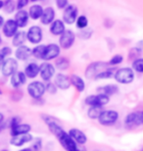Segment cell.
Listing matches in <instances>:
<instances>
[{
  "instance_id": "cell-1",
  "label": "cell",
  "mask_w": 143,
  "mask_h": 151,
  "mask_svg": "<svg viewBox=\"0 0 143 151\" xmlns=\"http://www.w3.org/2000/svg\"><path fill=\"white\" fill-rule=\"evenodd\" d=\"M45 122L47 123V126L49 128L50 132L58 138L60 144L62 145L66 150L69 151H75L78 150V143L73 139V137L69 134V132H66L62 129V127L54 121L53 119H44Z\"/></svg>"
},
{
  "instance_id": "cell-2",
  "label": "cell",
  "mask_w": 143,
  "mask_h": 151,
  "mask_svg": "<svg viewBox=\"0 0 143 151\" xmlns=\"http://www.w3.org/2000/svg\"><path fill=\"white\" fill-rule=\"evenodd\" d=\"M114 77L118 83L121 84H129L134 80V72L133 69L130 68H121L116 72Z\"/></svg>"
},
{
  "instance_id": "cell-3",
  "label": "cell",
  "mask_w": 143,
  "mask_h": 151,
  "mask_svg": "<svg viewBox=\"0 0 143 151\" xmlns=\"http://www.w3.org/2000/svg\"><path fill=\"white\" fill-rule=\"evenodd\" d=\"M119 119V113L115 110H103L98 117L99 123L103 126H112Z\"/></svg>"
},
{
  "instance_id": "cell-4",
  "label": "cell",
  "mask_w": 143,
  "mask_h": 151,
  "mask_svg": "<svg viewBox=\"0 0 143 151\" xmlns=\"http://www.w3.org/2000/svg\"><path fill=\"white\" fill-rule=\"evenodd\" d=\"M109 101H110L109 95H106L104 93H99V94L87 96L86 98V100H84V103L86 105H89V106L103 107V106H105L106 104H108Z\"/></svg>"
},
{
  "instance_id": "cell-5",
  "label": "cell",
  "mask_w": 143,
  "mask_h": 151,
  "mask_svg": "<svg viewBox=\"0 0 143 151\" xmlns=\"http://www.w3.org/2000/svg\"><path fill=\"white\" fill-rule=\"evenodd\" d=\"M46 91V87L41 81H32L28 86V92L32 98H40L44 92Z\"/></svg>"
},
{
  "instance_id": "cell-6",
  "label": "cell",
  "mask_w": 143,
  "mask_h": 151,
  "mask_svg": "<svg viewBox=\"0 0 143 151\" xmlns=\"http://www.w3.org/2000/svg\"><path fill=\"white\" fill-rule=\"evenodd\" d=\"M78 10L75 5H68L64 9L63 13V21L64 23L68 24V25H73L78 19Z\"/></svg>"
},
{
  "instance_id": "cell-7",
  "label": "cell",
  "mask_w": 143,
  "mask_h": 151,
  "mask_svg": "<svg viewBox=\"0 0 143 151\" xmlns=\"http://www.w3.org/2000/svg\"><path fill=\"white\" fill-rule=\"evenodd\" d=\"M108 66H109V63H103V62L91 63L86 71V77L87 78H95L96 76L98 75L100 72L107 69Z\"/></svg>"
},
{
  "instance_id": "cell-8",
  "label": "cell",
  "mask_w": 143,
  "mask_h": 151,
  "mask_svg": "<svg viewBox=\"0 0 143 151\" xmlns=\"http://www.w3.org/2000/svg\"><path fill=\"white\" fill-rule=\"evenodd\" d=\"M18 70V62L14 58H7L2 63L1 71L5 77H10Z\"/></svg>"
},
{
  "instance_id": "cell-9",
  "label": "cell",
  "mask_w": 143,
  "mask_h": 151,
  "mask_svg": "<svg viewBox=\"0 0 143 151\" xmlns=\"http://www.w3.org/2000/svg\"><path fill=\"white\" fill-rule=\"evenodd\" d=\"M75 38V35L74 34V32L65 31L60 35V39H59L60 47H62L63 49H69L74 44Z\"/></svg>"
},
{
  "instance_id": "cell-10",
  "label": "cell",
  "mask_w": 143,
  "mask_h": 151,
  "mask_svg": "<svg viewBox=\"0 0 143 151\" xmlns=\"http://www.w3.org/2000/svg\"><path fill=\"white\" fill-rule=\"evenodd\" d=\"M42 29L37 26L30 27L27 32V38L32 44H37L42 40Z\"/></svg>"
},
{
  "instance_id": "cell-11",
  "label": "cell",
  "mask_w": 143,
  "mask_h": 151,
  "mask_svg": "<svg viewBox=\"0 0 143 151\" xmlns=\"http://www.w3.org/2000/svg\"><path fill=\"white\" fill-rule=\"evenodd\" d=\"M55 73V68L49 63H43L39 66V75L41 78L45 81H49Z\"/></svg>"
},
{
  "instance_id": "cell-12",
  "label": "cell",
  "mask_w": 143,
  "mask_h": 151,
  "mask_svg": "<svg viewBox=\"0 0 143 151\" xmlns=\"http://www.w3.org/2000/svg\"><path fill=\"white\" fill-rule=\"evenodd\" d=\"M18 24L15 20H8L7 22L4 23L2 29H3V34L6 37H13L18 32Z\"/></svg>"
},
{
  "instance_id": "cell-13",
  "label": "cell",
  "mask_w": 143,
  "mask_h": 151,
  "mask_svg": "<svg viewBox=\"0 0 143 151\" xmlns=\"http://www.w3.org/2000/svg\"><path fill=\"white\" fill-rule=\"evenodd\" d=\"M60 54V46L57 44L51 43L46 45V49H45V53H44V58L43 60H53L57 58Z\"/></svg>"
},
{
  "instance_id": "cell-14",
  "label": "cell",
  "mask_w": 143,
  "mask_h": 151,
  "mask_svg": "<svg viewBox=\"0 0 143 151\" xmlns=\"http://www.w3.org/2000/svg\"><path fill=\"white\" fill-rule=\"evenodd\" d=\"M32 140V137L30 135L29 132L27 134H17V135H13L11 139V144L15 146H23L24 144L30 142Z\"/></svg>"
},
{
  "instance_id": "cell-15",
  "label": "cell",
  "mask_w": 143,
  "mask_h": 151,
  "mask_svg": "<svg viewBox=\"0 0 143 151\" xmlns=\"http://www.w3.org/2000/svg\"><path fill=\"white\" fill-rule=\"evenodd\" d=\"M15 55H16V58L18 60L26 61V60H28L32 55V50H30V48L26 46V45H21V46L17 48Z\"/></svg>"
},
{
  "instance_id": "cell-16",
  "label": "cell",
  "mask_w": 143,
  "mask_h": 151,
  "mask_svg": "<svg viewBox=\"0 0 143 151\" xmlns=\"http://www.w3.org/2000/svg\"><path fill=\"white\" fill-rule=\"evenodd\" d=\"M27 76L25 72H19L17 71L11 76V84L13 87H19L22 84H25L27 81Z\"/></svg>"
},
{
  "instance_id": "cell-17",
  "label": "cell",
  "mask_w": 143,
  "mask_h": 151,
  "mask_svg": "<svg viewBox=\"0 0 143 151\" xmlns=\"http://www.w3.org/2000/svg\"><path fill=\"white\" fill-rule=\"evenodd\" d=\"M29 15L27 11H25L24 9H21L16 13L15 15V21L16 23L18 24L19 28H24L28 25V22H29Z\"/></svg>"
},
{
  "instance_id": "cell-18",
  "label": "cell",
  "mask_w": 143,
  "mask_h": 151,
  "mask_svg": "<svg viewBox=\"0 0 143 151\" xmlns=\"http://www.w3.org/2000/svg\"><path fill=\"white\" fill-rule=\"evenodd\" d=\"M54 18H55V11H54V9L52 7H47L43 10L40 21L43 25H50L54 21Z\"/></svg>"
},
{
  "instance_id": "cell-19",
  "label": "cell",
  "mask_w": 143,
  "mask_h": 151,
  "mask_svg": "<svg viewBox=\"0 0 143 151\" xmlns=\"http://www.w3.org/2000/svg\"><path fill=\"white\" fill-rule=\"evenodd\" d=\"M65 31H66V28H65L64 21L62 22L61 20H55L51 23L50 32L53 35H61Z\"/></svg>"
},
{
  "instance_id": "cell-20",
  "label": "cell",
  "mask_w": 143,
  "mask_h": 151,
  "mask_svg": "<svg viewBox=\"0 0 143 151\" xmlns=\"http://www.w3.org/2000/svg\"><path fill=\"white\" fill-rule=\"evenodd\" d=\"M55 84L58 88L61 89H68L71 86V80L67 76L63 74H58L55 78Z\"/></svg>"
},
{
  "instance_id": "cell-21",
  "label": "cell",
  "mask_w": 143,
  "mask_h": 151,
  "mask_svg": "<svg viewBox=\"0 0 143 151\" xmlns=\"http://www.w3.org/2000/svg\"><path fill=\"white\" fill-rule=\"evenodd\" d=\"M69 134L71 135V137H73V139H74L78 144H84L87 140L86 135L84 134L80 129H72L71 131L69 132Z\"/></svg>"
},
{
  "instance_id": "cell-22",
  "label": "cell",
  "mask_w": 143,
  "mask_h": 151,
  "mask_svg": "<svg viewBox=\"0 0 143 151\" xmlns=\"http://www.w3.org/2000/svg\"><path fill=\"white\" fill-rule=\"evenodd\" d=\"M30 129H32V127L28 125V124H18V125L11 128V134L13 137V135L17 134H27V132H30Z\"/></svg>"
},
{
  "instance_id": "cell-23",
  "label": "cell",
  "mask_w": 143,
  "mask_h": 151,
  "mask_svg": "<svg viewBox=\"0 0 143 151\" xmlns=\"http://www.w3.org/2000/svg\"><path fill=\"white\" fill-rule=\"evenodd\" d=\"M124 124H126V127H129V128L140 126V123H139L138 112L130 113V114L127 115V116L126 117V119H124Z\"/></svg>"
},
{
  "instance_id": "cell-24",
  "label": "cell",
  "mask_w": 143,
  "mask_h": 151,
  "mask_svg": "<svg viewBox=\"0 0 143 151\" xmlns=\"http://www.w3.org/2000/svg\"><path fill=\"white\" fill-rule=\"evenodd\" d=\"M25 74L29 78H34L39 74V66L36 63H30L26 67Z\"/></svg>"
},
{
  "instance_id": "cell-25",
  "label": "cell",
  "mask_w": 143,
  "mask_h": 151,
  "mask_svg": "<svg viewBox=\"0 0 143 151\" xmlns=\"http://www.w3.org/2000/svg\"><path fill=\"white\" fill-rule=\"evenodd\" d=\"M43 10L44 9L42 8L40 5H38V4L32 5L29 11V15L30 19H32V20L40 19L42 16V13H43Z\"/></svg>"
},
{
  "instance_id": "cell-26",
  "label": "cell",
  "mask_w": 143,
  "mask_h": 151,
  "mask_svg": "<svg viewBox=\"0 0 143 151\" xmlns=\"http://www.w3.org/2000/svg\"><path fill=\"white\" fill-rule=\"evenodd\" d=\"M70 80H71V83L78 90V91H83L84 87H86V83H84L83 80L80 77H78L77 75H73L71 76Z\"/></svg>"
},
{
  "instance_id": "cell-27",
  "label": "cell",
  "mask_w": 143,
  "mask_h": 151,
  "mask_svg": "<svg viewBox=\"0 0 143 151\" xmlns=\"http://www.w3.org/2000/svg\"><path fill=\"white\" fill-rule=\"evenodd\" d=\"M26 39H28V38H27V34L25 32H17V34L13 37L12 43H13L14 46L19 47L25 43Z\"/></svg>"
},
{
  "instance_id": "cell-28",
  "label": "cell",
  "mask_w": 143,
  "mask_h": 151,
  "mask_svg": "<svg viewBox=\"0 0 143 151\" xmlns=\"http://www.w3.org/2000/svg\"><path fill=\"white\" fill-rule=\"evenodd\" d=\"M98 91L110 96V95H114L115 93H117L119 91V88L115 84H107V86H104L98 88Z\"/></svg>"
},
{
  "instance_id": "cell-29",
  "label": "cell",
  "mask_w": 143,
  "mask_h": 151,
  "mask_svg": "<svg viewBox=\"0 0 143 151\" xmlns=\"http://www.w3.org/2000/svg\"><path fill=\"white\" fill-rule=\"evenodd\" d=\"M45 49H46V45H38V46H35L32 49V56H34L36 59L43 60Z\"/></svg>"
},
{
  "instance_id": "cell-30",
  "label": "cell",
  "mask_w": 143,
  "mask_h": 151,
  "mask_svg": "<svg viewBox=\"0 0 143 151\" xmlns=\"http://www.w3.org/2000/svg\"><path fill=\"white\" fill-rule=\"evenodd\" d=\"M102 107L100 106H90V108L88 109V117L90 119H98V117L100 116V114L102 113Z\"/></svg>"
},
{
  "instance_id": "cell-31",
  "label": "cell",
  "mask_w": 143,
  "mask_h": 151,
  "mask_svg": "<svg viewBox=\"0 0 143 151\" xmlns=\"http://www.w3.org/2000/svg\"><path fill=\"white\" fill-rule=\"evenodd\" d=\"M114 74V70L113 69H105L102 72H100L95 77V80H103V78H109L111 77H113Z\"/></svg>"
},
{
  "instance_id": "cell-32",
  "label": "cell",
  "mask_w": 143,
  "mask_h": 151,
  "mask_svg": "<svg viewBox=\"0 0 143 151\" xmlns=\"http://www.w3.org/2000/svg\"><path fill=\"white\" fill-rule=\"evenodd\" d=\"M56 67L59 69L60 71L67 70L70 67V62L68 59L66 58H59L56 61Z\"/></svg>"
},
{
  "instance_id": "cell-33",
  "label": "cell",
  "mask_w": 143,
  "mask_h": 151,
  "mask_svg": "<svg viewBox=\"0 0 143 151\" xmlns=\"http://www.w3.org/2000/svg\"><path fill=\"white\" fill-rule=\"evenodd\" d=\"M75 23H77V28L83 29H86L87 25H88V20L86 16H84V15H81L75 21Z\"/></svg>"
},
{
  "instance_id": "cell-34",
  "label": "cell",
  "mask_w": 143,
  "mask_h": 151,
  "mask_svg": "<svg viewBox=\"0 0 143 151\" xmlns=\"http://www.w3.org/2000/svg\"><path fill=\"white\" fill-rule=\"evenodd\" d=\"M133 71L137 72V73H143V58H138L133 61L132 64Z\"/></svg>"
},
{
  "instance_id": "cell-35",
  "label": "cell",
  "mask_w": 143,
  "mask_h": 151,
  "mask_svg": "<svg viewBox=\"0 0 143 151\" xmlns=\"http://www.w3.org/2000/svg\"><path fill=\"white\" fill-rule=\"evenodd\" d=\"M12 50L10 47H3L0 49V64H2L5 59H7L8 56H10Z\"/></svg>"
},
{
  "instance_id": "cell-36",
  "label": "cell",
  "mask_w": 143,
  "mask_h": 151,
  "mask_svg": "<svg viewBox=\"0 0 143 151\" xmlns=\"http://www.w3.org/2000/svg\"><path fill=\"white\" fill-rule=\"evenodd\" d=\"M3 8H4L5 12H7V13H12V12H14V10H15L14 0H6V1L4 2V6H3Z\"/></svg>"
},
{
  "instance_id": "cell-37",
  "label": "cell",
  "mask_w": 143,
  "mask_h": 151,
  "mask_svg": "<svg viewBox=\"0 0 143 151\" xmlns=\"http://www.w3.org/2000/svg\"><path fill=\"white\" fill-rule=\"evenodd\" d=\"M123 60H124V57L121 55H120V54H117V55L113 56V58L109 61V65H112V66L119 65L123 62Z\"/></svg>"
},
{
  "instance_id": "cell-38",
  "label": "cell",
  "mask_w": 143,
  "mask_h": 151,
  "mask_svg": "<svg viewBox=\"0 0 143 151\" xmlns=\"http://www.w3.org/2000/svg\"><path fill=\"white\" fill-rule=\"evenodd\" d=\"M45 87H46V91L49 92L50 94H54V93L57 92V86L55 83H48L46 86H45Z\"/></svg>"
},
{
  "instance_id": "cell-39",
  "label": "cell",
  "mask_w": 143,
  "mask_h": 151,
  "mask_svg": "<svg viewBox=\"0 0 143 151\" xmlns=\"http://www.w3.org/2000/svg\"><path fill=\"white\" fill-rule=\"evenodd\" d=\"M29 0H17V4H16V8L18 10H21V9H24L27 5L29 4Z\"/></svg>"
},
{
  "instance_id": "cell-40",
  "label": "cell",
  "mask_w": 143,
  "mask_h": 151,
  "mask_svg": "<svg viewBox=\"0 0 143 151\" xmlns=\"http://www.w3.org/2000/svg\"><path fill=\"white\" fill-rule=\"evenodd\" d=\"M56 5L59 9H65L68 6V0H56Z\"/></svg>"
},
{
  "instance_id": "cell-41",
  "label": "cell",
  "mask_w": 143,
  "mask_h": 151,
  "mask_svg": "<svg viewBox=\"0 0 143 151\" xmlns=\"http://www.w3.org/2000/svg\"><path fill=\"white\" fill-rule=\"evenodd\" d=\"M138 117H139V123H140V126H141L143 125V111L138 112Z\"/></svg>"
},
{
  "instance_id": "cell-42",
  "label": "cell",
  "mask_w": 143,
  "mask_h": 151,
  "mask_svg": "<svg viewBox=\"0 0 143 151\" xmlns=\"http://www.w3.org/2000/svg\"><path fill=\"white\" fill-rule=\"evenodd\" d=\"M4 19H3V17L2 16H0V29L2 28L3 27V25H4Z\"/></svg>"
},
{
  "instance_id": "cell-43",
  "label": "cell",
  "mask_w": 143,
  "mask_h": 151,
  "mask_svg": "<svg viewBox=\"0 0 143 151\" xmlns=\"http://www.w3.org/2000/svg\"><path fill=\"white\" fill-rule=\"evenodd\" d=\"M137 45H138V47H139V48H141V49H143V39L138 42V44H137Z\"/></svg>"
},
{
  "instance_id": "cell-44",
  "label": "cell",
  "mask_w": 143,
  "mask_h": 151,
  "mask_svg": "<svg viewBox=\"0 0 143 151\" xmlns=\"http://www.w3.org/2000/svg\"><path fill=\"white\" fill-rule=\"evenodd\" d=\"M3 120H4V116H3V114L0 113V125H1V124H2Z\"/></svg>"
},
{
  "instance_id": "cell-45",
  "label": "cell",
  "mask_w": 143,
  "mask_h": 151,
  "mask_svg": "<svg viewBox=\"0 0 143 151\" xmlns=\"http://www.w3.org/2000/svg\"><path fill=\"white\" fill-rule=\"evenodd\" d=\"M3 6H4V2H3L2 0H0V9H2Z\"/></svg>"
},
{
  "instance_id": "cell-46",
  "label": "cell",
  "mask_w": 143,
  "mask_h": 151,
  "mask_svg": "<svg viewBox=\"0 0 143 151\" xmlns=\"http://www.w3.org/2000/svg\"><path fill=\"white\" fill-rule=\"evenodd\" d=\"M32 2H35V1H38V0H30Z\"/></svg>"
},
{
  "instance_id": "cell-47",
  "label": "cell",
  "mask_w": 143,
  "mask_h": 151,
  "mask_svg": "<svg viewBox=\"0 0 143 151\" xmlns=\"http://www.w3.org/2000/svg\"><path fill=\"white\" fill-rule=\"evenodd\" d=\"M1 40H2V39H1V35H0V43H1Z\"/></svg>"
},
{
  "instance_id": "cell-48",
  "label": "cell",
  "mask_w": 143,
  "mask_h": 151,
  "mask_svg": "<svg viewBox=\"0 0 143 151\" xmlns=\"http://www.w3.org/2000/svg\"><path fill=\"white\" fill-rule=\"evenodd\" d=\"M1 93H2V92H1V90H0V94H1Z\"/></svg>"
},
{
  "instance_id": "cell-49",
  "label": "cell",
  "mask_w": 143,
  "mask_h": 151,
  "mask_svg": "<svg viewBox=\"0 0 143 151\" xmlns=\"http://www.w3.org/2000/svg\"><path fill=\"white\" fill-rule=\"evenodd\" d=\"M0 69H1V68H0Z\"/></svg>"
}]
</instances>
